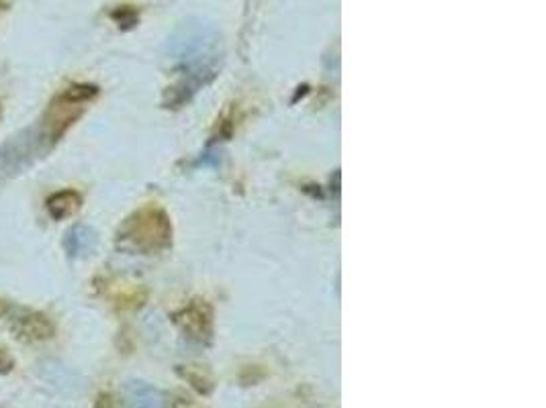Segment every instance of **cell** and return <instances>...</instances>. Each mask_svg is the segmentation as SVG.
Masks as SVG:
<instances>
[{
	"instance_id": "1",
	"label": "cell",
	"mask_w": 546,
	"mask_h": 408,
	"mask_svg": "<svg viewBox=\"0 0 546 408\" xmlns=\"http://www.w3.org/2000/svg\"><path fill=\"white\" fill-rule=\"evenodd\" d=\"M61 135L64 131L43 115L35 125H29L0 144V186L33 168L39 160L45 158V153L52 152Z\"/></svg>"
},
{
	"instance_id": "2",
	"label": "cell",
	"mask_w": 546,
	"mask_h": 408,
	"mask_svg": "<svg viewBox=\"0 0 546 408\" xmlns=\"http://www.w3.org/2000/svg\"><path fill=\"white\" fill-rule=\"evenodd\" d=\"M123 235L125 239H129L134 246L142 249H160L168 246L173 229H170L168 218L162 210L144 209L129 218Z\"/></svg>"
},
{
	"instance_id": "3",
	"label": "cell",
	"mask_w": 546,
	"mask_h": 408,
	"mask_svg": "<svg viewBox=\"0 0 546 408\" xmlns=\"http://www.w3.org/2000/svg\"><path fill=\"white\" fill-rule=\"evenodd\" d=\"M13 331L25 341H42L52 337L53 327L50 323V319L39 315V312L21 311L19 315L13 319Z\"/></svg>"
},
{
	"instance_id": "4",
	"label": "cell",
	"mask_w": 546,
	"mask_h": 408,
	"mask_svg": "<svg viewBox=\"0 0 546 408\" xmlns=\"http://www.w3.org/2000/svg\"><path fill=\"white\" fill-rule=\"evenodd\" d=\"M80 207L82 196L76 190H61L48 199V213L56 218V221H64V218L76 215Z\"/></svg>"
},
{
	"instance_id": "5",
	"label": "cell",
	"mask_w": 546,
	"mask_h": 408,
	"mask_svg": "<svg viewBox=\"0 0 546 408\" xmlns=\"http://www.w3.org/2000/svg\"><path fill=\"white\" fill-rule=\"evenodd\" d=\"M92 239H95V235H92L87 227H74L72 231L68 233L66 237V249L70 255H80L92 246Z\"/></svg>"
},
{
	"instance_id": "6",
	"label": "cell",
	"mask_w": 546,
	"mask_h": 408,
	"mask_svg": "<svg viewBox=\"0 0 546 408\" xmlns=\"http://www.w3.org/2000/svg\"><path fill=\"white\" fill-rule=\"evenodd\" d=\"M184 378L189 380V382L193 384V388H194V390H199L201 394H209V392H212V388H213L212 380H209L207 376L202 374V372H191V370H186V372H184Z\"/></svg>"
},
{
	"instance_id": "7",
	"label": "cell",
	"mask_w": 546,
	"mask_h": 408,
	"mask_svg": "<svg viewBox=\"0 0 546 408\" xmlns=\"http://www.w3.org/2000/svg\"><path fill=\"white\" fill-rule=\"evenodd\" d=\"M14 367V359L9 351L0 348V374H9Z\"/></svg>"
},
{
	"instance_id": "8",
	"label": "cell",
	"mask_w": 546,
	"mask_h": 408,
	"mask_svg": "<svg viewBox=\"0 0 546 408\" xmlns=\"http://www.w3.org/2000/svg\"><path fill=\"white\" fill-rule=\"evenodd\" d=\"M6 311H9V306H6L5 301H0V317H5Z\"/></svg>"
},
{
	"instance_id": "9",
	"label": "cell",
	"mask_w": 546,
	"mask_h": 408,
	"mask_svg": "<svg viewBox=\"0 0 546 408\" xmlns=\"http://www.w3.org/2000/svg\"><path fill=\"white\" fill-rule=\"evenodd\" d=\"M0 115H3V107H0Z\"/></svg>"
}]
</instances>
